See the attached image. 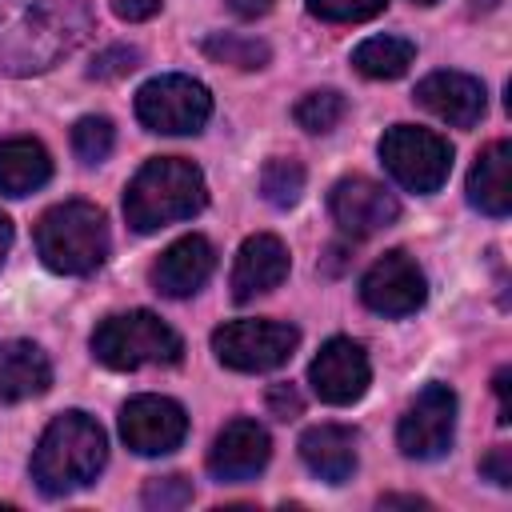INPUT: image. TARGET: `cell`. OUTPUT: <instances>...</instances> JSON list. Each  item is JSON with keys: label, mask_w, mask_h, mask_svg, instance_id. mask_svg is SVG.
<instances>
[{"label": "cell", "mask_w": 512, "mask_h": 512, "mask_svg": "<svg viewBox=\"0 0 512 512\" xmlns=\"http://www.w3.org/2000/svg\"><path fill=\"white\" fill-rule=\"evenodd\" d=\"M92 16L84 0H0V72L32 76L68 56Z\"/></svg>", "instance_id": "6da1fadb"}, {"label": "cell", "mask_w": 512, "mask_h": 512, "mask_svg": "<svg viewBox=\"0 0 512 512\" xmlns=\"http://www.w3.org/2000/svg\"><path fill=\"white\" fill-rule=\"evenodd\" d=\"M104 460H108L104 428L88 412H64L44 428L28 468L44 496H68L76 488H88L100 476Z\"/></svg>", "instance_id": "7a4b0ae2"}, {"label": "cell", "mask_w": 512, "mask_h": 512, "mask_svg": "<svg viewBox=\"0 0 512 512\" xmlns=\"http://www.w3.org/2000/svg\"><path fill=\"white\" fill-rule=\"evenodd\" d=\"M204 204H208L204 172L180 156L148 160L128 180V192H124V216H128L132 232H140V236H148L164 224H176V220H192Z\"/></svg>", "instance_id": "3957f363"}, {"label": "cell", "mask_w": 512, "mask_h": 512, "mask_svg": "<svg viewBox=\"0 0 512 512\" xmlns=\"http://www.w3.org/2000/svg\"><path fill=\"white\" fill-rule=\"evenodd\" d=\"M108 220L88 200H64L36 220V252L60 276H88L108 256Z\"/></svg>", "instance_id": "277c9868"}, {"label": "cell", "mask_w": 512, "mask_h": 512, "mask_svg": "<svg viewBox=\"0 0 512 512\" xmlns=\"http://www.w3.org/2000/svg\"><path fill=\"white\" fill-rule=\"evenodd\" d=\"M92 356L104 368L132 372L144 364H176L184 356V340L148 308L104 316L92 332Z\"/></svg>", "instance_id": "5b68a950"}, {"label": "cell", "mask_w": 512, "mask_h": 512, "mask_svg": "<svg viewBox=\"0 0 512 512\" xmlns=\"http://www.w3.org/2000/svg\"><path fill=\"white\" fill-rule=\"evenodd\" d=\"M380 160L392 172V180L408 192H436L452 172V144L428 128L396 124L380 136Z\"/></svg>", "instance_id": "8992f818"}, {"label": "cell", "mask_w": 512, "mask_h": 512, "mask_svg": "<svg viewBox=\"0 0 512 512\" xmlns=\"http://www.w3.org/2000/svg\"><path fill=\"white\" fill-rule=\"evenodd\" d=\"M212 116V96L200 80L168 72V76H152L140 92H136V120L148 132L160 136H188L200 132Z\"/></svg>", "instance_id": "52a82bcc"}, {"label": "cell", "mask_w": 512, "mask_h": 512, "mask_svg": "<svg viewBox=\"0 0 512 512\" xmlns=\"http://www.w3.org/2000/svg\"><path fill=\"white\" fill-rule=\"evenodd\" d=\"M300 344V332L284 320H228L212 332V352L232 372L280 368Z\"/></svg>", "instance_id": "ba28073f"}, {"label": "cell", "mask_w": 512, "mask_h": 512, "mask_svg": "<svg viewBox=\"0 0 512 512\" xmlns=\"http://www.w3.org/2000/svg\"><path fill=\"white\" fill-rule=\"evenodd\" d=\"M456 436V392L448 384H428L400 416L396 444L408 460H436Z\"/></svg>", "instance_id": "9c48e42d"}, {"label": "cell", "mask_w": 512, "mask_h": 512, "mask_svg": "<svg viewBox=\"0 0 512 512\" xmlns=\"http://www.w3.org/2000/svg\"><path fill=\"white\" fill-rule=\"evenodd\" d=\"M120 436L136 456H168L188 436V416L168 396H132L120 408Z\"/></svg>", "instance_id": "30bf717a"}, {"label": "cell", "mask_w": 512, "mask_h": 512, "mask_svg": "<svg viewBox=\"0 0 512 512\" xmlns=\"http://www.w3.org/2000/svg\"><path fill=\"white\" fill-rule=\"evenodd\" d=\"M428 296L424 272L408 252H384L360 280V300L380 316H412Z\"/></svg>", "instance_id": "8fae6325"}, {"label": "cell", "mask_w": 512, "mask_h": 512, "mask_svg": "<svg viewBox=\"0 0 512 512\" xmlns=\"http://www.w3.org/2000/svg\"><path fill=\"white\" fill-rule=\"evenodd\" d=\"M308 384L324 404H352L368 392L372 384V364L364 344L348 340V336H332L316 360L308 364Z\"/></svg>", "instance_id": "7c38bea8"}, {"label": "cell", "mask_w": 512, "mask_h": 512, "mask_svg": "<svg viewBox=\"0 0 512 512\" xmlns=\"http://www.w3.org/2000/svg\"><path fill=\"white\" fill-rule=\"evenodd\" d=\"M328 212H332V220H336L344 232H352V236H372V232L396 224L400 200H396L384 184H376V180H368V176H344V180H336L332 192H328Z\"/></svg>", "instance_id": "4fadbf2b"}, {"label": "cell", "mask_w": 512, "mask_h": 512, "mask_svg": "<svg viewBox=\"0 0 512 512\" xmlns=\"http://www.w3.org/2000/svg\"><path fill=\"white\" fill-rule=\"evenodd\" d=\"M272 460V440L256 420H232L220 428V436L208 448V472L224 484H244L260 476Z\"/></svg>", "instance_id": "5bb4252c"}, {"label": "cell", "mask_w": 512, "mask_h": 512, "mask_svg": "<svg viewBox=\"0 0 512 512\" xmlns=\"http://www.w3.org/2000/svg\"><path fill=\"white\" fill-rule=\"evenodd\" d=\"M416 104L452 128H472L484 120L488 92L468 72H432L416 84Z\"/></svg>", "instance_id": "9a60e30c"}, {"label": "cell", "mask_w": 512, "mask_h": 512, "mask_svg": "<svg viewBox=\"0 0 512 512\" xmlns=\"http://www.w3.org/2000/svg\"><path fill=\"white\" fill-rule=\"evenodd\" d=\"M212 272H216V248L204 236H180L176 244H168L160 252V260L152 264L148 280H152V288L160 296L184 300V296L200 292Z\"/></svg>", "instance_id": "2e32d148"}, {"label": "cell", "mask_w": 512, "mask_h": 512, "mask_svg": "<svg viewBox=\"0 0 512 512\" xmlns=\"http://www.w3.org/2000/svg\"><path fill=\"white\" fill-rule=\"evenodd\" d=\"M288 276V248L272 232H256L240 244L236 264H232V296L244 304L252 296H264L280 288Z\"/></svg>", "instance_id": "e0dca14e"}, {"label": "cell", "mask_w": 512, "mask_h": 512, "mask_svg": "<svg viewBox=\"0 0 512 512\" xmlns=\"http://www.w3.org/2000/svg\"><path fill=\"white\" fill-rule=\"evenodd\" d=\"M300 460L324 484H344L356 472V432L348 424H312L300 436Z\"/></svg>", "instance_id": "ac0fdd59"}, {"label": "cell", "mask_w": 512, "mask_h": 512, "mask_svg": "<svg viewBox=\"0 0 512 512\" xmlns=\"http://www.w3.org/2000/svg\"><path fill=\"white\" fill-rule=\"evenodd\" d=\"M52 388V364L32 340H0V404H20Z\"/></svg>", "instance_id": "d6986e66"}, {"label": "cell", "mask_w": 512, "mask_h": 512, "mask_svg": "<svg viewBox=\"0 0 512 512\" xmlns=\"http://www.w3.org/2000/svg\"><path fill=\"white\" fill-rule=\"evenodd\" d=\"M468 200L472 208H480L484 216H508L512 212V144L508 140H492L472 172H468Z\"/></svg>", "instance_id": "ffe728a7"}, {"label": "cell", "mask_w": 512, "mask_h": 512, "mask_svg": "<svg viewBox=\"0 0 512 512\" xmlns=\"http://www.w3.org/2000/svg\"><path fill=\"white\" fill-rule=\"evenodd\" d=\"M52 176V156L32 136L0 140V196H28Z\"/></svg>", "instance_id": "44dd1931"}, {"label": "cell", "mask_w": 512, "mask_h": 512, "mask_svg": "<svg viewBox=\"0 0 512 512\" xmlns=\"http://www.w3.org/2000/svg\"><path fill=\"white\" fill-rule=\"evenodd\" d=\"M412 60H416V44L404 36H368L352 52V68L368 80H396L412 68Z\"/></svg>", "instance_id": "7402d4cb"}, {"label": "cell", "mask_w": 512, "mask_h": 512, "mask_svg": "<svg viewBox=\"0 0 512 512\" xmlns=\"http://www.w3.org/2000/svg\"><path fill=\"white\" fill-rule=\"evenodd\" d=\"M304 180H308V172H304L300 160H292V156H272V160L264 164V172H260V192H264V200H268L272 208H292V204H300V196H304Z\"/></svg>", "instance_id": "603a6c76"}, {"label": "cell", "mask_w": 512, "mask_h": 512, "mask_svg": "<svg viewBox=\"0 0 512 512\" xmlns=\"http://www.w3.org/2000/svg\"><path fill=\"white\" fill-rule=\"evenodd\" d=\"M204 56H212L216 64H232V68H244V72H252V68H264L268 64V44L264 40H256V36H232V32H212V36H204Z\"/></svg>", "instance_id": "cb8c5ba5"}, {"label": "cell", "mask_w": 512, "mask_h": 512, "mask_svg": "<svg viewBox=\"0 0 512 512\" xmlns=\"http://www.w3.org/2000/svg\"><path fill=\"white\" fill-rule=\"evenodd\" d=\"M344 112H348V104H344V96H340L336 88L304 92V96L296 100V108H292V116H296V124H300L304 132H332V128L344 120Z\"/></svg>", "instance_id": "d4e9b609"}, {"label": "cell", "mask_w": 512, "mask_h": 512, "mask_svg": "<svg viewBox=\"0 0 512 512\" xmlns=\"http://www.w3.org/2000/svg\"><path fill=\"white\" fill-rule=\"evenodd\" d=\"M112 144H116V128H112L108 116H80V120L72 124V152L80 156V164H100V160H108Z\"/></svg>", "instance_id": "484cf974"}, {"label": "cell", "mask_w": 512, "mask_h": 512, "mask_svg": "<svg viewBox=\"0 0 512 512\" xmlns=\"http://www.w3.org/2000/svg\"><path fill=\"white\" fill-rule=\"evenodd\" d=\"M388 0H308V12L328 24H360L384 12Z\"/></svg>", "instance_id": "4316f807"}, {"label": "cell", "mask_w": 512, "mask_h": 512, "mask_svg": "<svg viewBox=\"0 0 512 512\" xmlns=\"http://www.w3.org/2000/svg\"><path fill=\"white\" fill-rule=\"evenodd\" d=\"M144 504L148 508H160V512H172V508H184L192 504V480L188 476H156L144 484Z\"/></svg>", "instance_id": "83f0119b"}, {"label": "cell", "mask_w": 512, "mask_h": 512, "mask_svg": "<svg viewBox=\"0 0 512 512\" xmlns=\"http://www.w3.org/2000/svg\"><path fill=\"white\" fill-rule=\"evenodd\" d=\"M136 64H140V52H136V48H128V44H112V48H104V52L92 56L88 76H92V80H116V76H128Z\"/></svg>", "instance_id": "f1b7e54d"}, {"label": "cell", "mask_w": 512, "mask_h": 512, "mask_svg": "<svg viewBox=\"0 0 512 512\" xmlns=\"http://www.w3.org/2000/svg\"><path fill=\"white\" fill-rule=\"evenodd\" d=\"M300 408H304V400L292 384H272L268 388V412L276 420H292V416H300Z\"/></svg>", "instance_id": "f546056e"}, {"label": "cell", "mask_w": 512, "mask_h": 512, "mask_svg": "<svg viewBox=\"0 0 512 512\" xmlns=\"http://www.w3.org/2000/svg\"><path fill=\"white\" fill-rule=\"evenodd\" d=\"M480 472L488 476V480H496L500 488H508L512 484V448H492L484 460H480Z\"/></svg>", "instance_id": "4dcf8cb0"}, {"label": "cell", "mask_w": 512, "mask_h": 512, "mask_svg": "<svg viewBox=\"0 0 512 512\" xmlns=\"http://www.w3.org/2000/svg\"><path fill=\"white\" fill-rule=\"evenodd\" d=\"M160 4L164 0H112V12L128 24H136V20H152L160 12Z\"/></svg>", "instance_id": "1f68e13d"}, {"label": "cell", "mask_w": 512, "mask_h": 512, "mask_svg": "<svg viewBox=\"0 0 512 512\" xmlns=\"http://www.w3.org/2000/svg\"><path fill=\"white\" fill-rule=\"evenodd\" d=\"M228 8H232L236 16H244V20H256V16L272 12V0H228Z\"/></svg>", "instance_id": "d6a6232c"}, {"label": "cell", "mask_w": 512, "mask_h": 512, "mask_svg": "<svg viewBox=\"0 0 512 512\" xmlns=\"http://www.w3.org/2000/svg\"><path fill=\"white\" fill-rule=\"evenodd\" d=\"M508 380H512V372H508V368H500V372H496V380H492V384H496V400H500V424H508V420H512V408H508Z\"/></svg>", "instance_id": "836d02e7"}, {"label": "cell", "mask_w": 512, "mask_h": 512, "mask_svg": "<svg viewBox=\"0 0 512 512\" xmlns=\"http://www.w3.org/2000/svg\"><path fill=\"white\" fill-rule=\"evenodd\" d=\"M8 248H12V220H8L4 212H0V264H4Z\"/></svg>", "instance_id": "e575fe53"}, {"label": "cell", "mask_w": 512, "mask_h": 512, "mask_svg": "<svg viewBox=\"0 0 512 512\" xmlns=\"http://www.w3.org/2000/svg\"><path fill=\"white\" fill-rule=\"evenodd\" d=\"M388 504H408V508H424V500H420V496H380V508H388Z\"/></svg>", "instance_id": "d590c367"}, {"label": "cell", "mask_w": 512, "mask_h": 512, "mask_svg": "<svg viewBox=\"0 0 512 512\" xmlns=\"http://www.w3.org/2000/svg\"><path fill=\"white\" fill-rule=\"evenodd\" d=\"M412 4H436V0H412Z\"/></svg>", "instance_id": "8d00e7d4"}]
</instances>
